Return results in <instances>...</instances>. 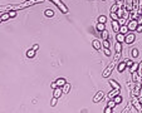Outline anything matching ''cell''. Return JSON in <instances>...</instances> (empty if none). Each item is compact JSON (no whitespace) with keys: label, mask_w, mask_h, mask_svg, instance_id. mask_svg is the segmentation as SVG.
Returning a JSON list of instances; mask_svg holds the SVG:
<instances>
[{"label":"cell","mask_w":142,"mask_h":113,"mask_svg":"<svg viewBox=\"0 0 142 113\" xmlns=\"http://www.w3.org/2000/svg\"><path fill=\"white\" fill-rule=\"evenodd\" d=\"M50 87H52V89H55V88H58V84H57V82H53L52 84H50Z\"/></svg>","instance_id":"cell-42"},{"label":"cell","mask_w":142,"mask_h":113,"mask_svg":"<svg viewBox=\"0 0 142 113\" xmlns=\"http://www.w3.org/2000/svg\"><path fill=\"white\" fill-rule=\"evenodd\" d=\"M49 1H52V3H54V4H55L58 8H59V10L62 13H64V14H67L69 10H68V8L67 6H65V4L63 1H60V0H49Z\"/></svg>","instance_id":"cell-4"},{"label":"cell","mask_w":142,"mask_h":113,"mask_svg":"<svg viewBox=\"0 0 142 113\" xmlns=\"http://www.w3.org/2000/svg\"><path fill=\"white\" fill-rule=\"evenodd\" d=\"M62 94H63V89L60 88V87H58V88L55 89H53V97H55V98H59Z\"/></svg>","instance_id":"cell-10"},{"label":"cell","mask_w":142,"mask_h":113,"mask_svg":"<svg viewBox=\"0 0 142 113\" xmlns=\"http://www.w3.org/2000/svg\"><path fill=\"white\" fill-rule=\"evenodd\" d=\"M138 75H140V74H138L137 72H133L132 73V81L133 82H138V81H140V79H138Z\"/></svg>","instance_id":"cell-28"},{"label":"cell","mask_w":142,"mask_h":113,"mask_svg":"<svg viewBox=\"0 0 142 113\" xmlns=\"http://www.w3.org/2000/svg\"><path fill=\"white\" fill-rule=\"evenodd\" d=\"M119 58H121V52H116V54H114V57H113V62H117L119 60Z\"/></svg>","instance_id":"cell-29"},{"label":"cell","mask_w":142,"mask_h":113,"mask_svg":"<svg viewBox=\"0 0 142 113\" xmlns=\"http://www.w3.org/2000/svg\"><path fill=\"white\" fill-rule=\"evenodd\" d=\"M127 31H128V27L127 25H121V29H119V33H122V34H127Z\"/></svg>","instance_id":"cell-23"},{"label":"cell","mask_w":142,"mask_h":113,"mask_svg":"<svg viewBox=\"0 0 142 113\" xmlns=\"http://www.w3.org/2000/svg\"><path fill=\"white\" fill-rule=\"evenodd\" d=\"M114 49H116V52H121L122 50V44L121 43H116V45H114Z\"/></svg>","instance_id":"cell-31"},{"label":"cell","mask_w":142,"mask_h":113,"mask_svg":"<svg viewBox=\"0 0 142 113\" xmlns=\"http://www.w3.org/2000/svg\"><path fill=\"white\" fill-rule=\"evenodd\" d=\"M55 82H57L58 87H60V88H63V87H64V84H65V83H67V81H65L64 78H59V79H57Z\"/></svg>","instance_id":"cell-16"},{"label":"cell","mask_w":142,"mask_h":113,"mask_svg":"<svg viewBox=\"0 0 142 113\" xmlns=\"http://www.w3.org/2000/svg\"><path fill=\"white\" fill-rule=\"evenodd\" d=\"M131 105H132V103H131V104H128V105H127V107H126L125 109H123V111H122L121 113H128V111H130V108H131Z\"/></svg>","instance_id":"cell-39"},{"label":"cell","mask_w":142,"mask_h":113,"mask_svg":"<svg viewBox=\"0 0 142 113\" xmlns=\"http://www.w3.org/2000/svg\"><path fill=\"white\" fill-rule=\"evenodd\" d=\"M118 23H119V25H127V19H125V18H119Z\"/></svg>","instance_id":"cell-32"},{"label":"cell","mask_w":142,"mask_h":113,"mask_svg":"<svg viewBox=\"0 0 142 113\" xmlns=\"http://www.w3.org/2000/svg\"><path fill=\"white\" fill-rule=\"evenodd\" d=\"M142 79H140L138 82H136V84H134V88H133V90L131 92V96H136V97H138L140 96V90L142 89Z\"/></svg>","instance_id":"cell-5"},{"label":"cell","mask_w":142,"mask_h":113,"mask_svg":"<svg viewBox=\"0 0 142 113\" xmlns=\"http://www.w3.org/2000/svg\"><path fill=\"white\" fill-rule=\"evenodd\" d=\"M57 101H58V98L53 97V98H52V101H50V105H52V107H54V105L57 104Z\"/></svg>","instance_id":"cell-37"},{"label":"cell","mask_w":142,"mask_h":113,"mask_svg":"<svg viewBox=\"0 0 142 113\" xmlns=\"http://www.w3.org/2000/svg\"><path fill=\"white\" fill-rule=\"evenodd\" d=\"M114 67H116V62H112V63L103 70V73H102V77H103V78H108L112 74V72H113Z\"/></svg>","instance_id":"cell-2"},{"label":"cell","mask_w":142,"mask_h":113,"mask_svg":"<svg viewBox=\"0 0 142 113\" xmlns=\"http://www.w3.org/2000/svg\"><path fill=\"white\" fill-rule=\"evenodd\" d=\"M33 49H34V50H38V49H39V45H38V44L33 45Z\"/></svg>","instance_id":"cell-44"},{"label":"cell","mask_w":142,"mask_h":113,"mask_svg":"<svg viewBox=\"0 0 142 113\" xmlns=\"http://www.w3.org/2000/svg\"><path fill=\"white\" fill-rule=\"evenodd\" d=\"M92 45L96 50H101V48H102V43L99 40H97V39H93L92 40Z\"/></svg>","instance_id":"cell-11"},{"label":"cell","mask_w":142,"mask_h":113,"mask_svg":"<svg viewBox=\"0 0 142 113\" xmlns=\"http://www.w3.org/2000/svg\"><path fill=\"white\" fill-rule=\"evenodd\" d=\"M104 98V92L103 90H98V92L96 93V96L93 97V102L94 103H98L99 101H102Z\"/></svg>","instance_id":"cell-7"},{"label":"cell","mask_w":142,"mask_h":113,"mask_svg":"<svg viewBox=\"0 0 142 113\" xmlns=\"http://www.w3.org/2000/svg\"><path fill=\"white\" fill-rule=\"evenodd\" d=\"M138 25H140L138 20H130L128 23H127V27H128V30L130 31H136Z\"/></svg>","instance_id":"cell-6"},{"label":"cell","mask_w":142,"mask_h":113,"mask_svg":"<svg viewBox=\"0 0 142 113\" xmlns=\"http://www.w3.org/2000/svg\"><path fill=\"white\" fill-rule=\"evenodd\" d=\"M111 19L112 20H118L119 16L117 15V13H111Z\"/></svg>","instance_id":"cell-34"},{"label":"cell","mask_w":142,"mask_h":113,"mask_svg":"<svg viewBox=\"0 0 142 113\" xmlns=\"http://www.w3.org/2000/svg\"><path fill=\"white\" fill-rule=\"evenodd\" d=\"M96 29H97L98 31H103V30H106V24L98 23V24L96 25Z\"/></svg>","instance_id":"cell-18"},{"label":"cell","mask_w":142,"mask_h":113,"mask_svg":"<svg viewBox=\"0 0 142 113\" xmlns=\"http://www.w3.org/2000/svg\"><path fill=\"white\" fill-rule=\"evenodd\" d=\"M113 101H114V102H116V103H117V104H121L123 99H122V97H121V96H119V94H118V96H116V97L113 98Z\"/></svg>","instance_id":"cell-26"},{"label":"cell","mask_w":142,"mask_h":113,"mask_svg":"<svg viewBox=\"0 0 142 113\" xmlns=\"http://www.w3.org/2000/svg\"><path fill=\"white\" fill-rule=\"evenodd\" d=\"M103 52H104V54H106L107 57H110V55H111V50H110V48H104V49H103Z\"/></svg>","instance_id":"cell-38"},{"label":"cell","mask_w":142,"mask_h":113,"mask_svg":"<svg viewBox=\"0 0 142 113\" xmlns=\"http://www.w3.org/2000/svg\"><path fill=\"white\" fill-rule=\"evenodd\" d=\"M62 89H63V93H64V94H67L69 90H71V84H69V83H65L64 87H63Z\"/></svg>","instance_id":"cell-21"},{"label":"cell","mask_w":142,"mask_h":113,"mask_svg":"<svg viewBox=\"0 0 142 113\" xmlns=\"http://www.w3.org/2000/svg\"><path fill=\"white\" fill-rule=\"evenodd\" d=\"M45 0H28V1H24L21 4H15V5H4L0 8V12L1 13H5L8 10H20V9H27L32 5H35V4H39V3H44Z\"/></svg>","instance_id":"cell-1"},{"label":"cell","mask_w":142,"mask_h":113,"mask_svg":"<svg viewBox=\"0 0 142 113\" xmlns=\"http://www.w3.org/2000/svg\"><path fill=\"white\" fill-rule=\"evenodd\" d=\"M125 38H126V35L122 34V33H117V35H116V40H117L118 43H122L123 40H125Z\"/></svg>","instance_id":"cell-15"},{"label":"cell","mask_w":142,"mask_h":113,"mask_svg":"<svg viewBox=\"0 0 142 113\" xmlns=\"http://www.w3.org/2000/svg\"><path fill=\"white\" fill-rule=\"evenodd\" d=\"M136 31H138V33H142V24H140V25L137 27V30H136Z\"/></svg>","instance_id":"cell-43"},{"label":"cell","mask_w":142,"mask_h":113,"mask_svg":"<svg viewBox=\"0 0 142 113\" xmlns=\"http://www.w3.org/2000/svg\"><path fill=\"white\" fill-rule=\"evenodd\" d=\"M102 44H103L104 48H110V42H108V40H103V43H102Z\"/></svg>","instance_id":"cell-40"},{"label":"cell","mask_w":142,"mask_h":113,"mask_svg":"<svg viewBox=\"0 0 142 113\" xmlns=\"http://www.w3.org/2000/svg\"><path fill=\"white\" fill-rule=\"evenodd\" d=\"M126 67H127V64H126V62L123 60V62H121V63L117 65V70H118L119 73H122V72L126 69Z\"/></svg>","instance_id":"cell-13"},{"label":"cell","mask_w":142,"mask_h":113,"mask_svg":"<svg viewBox=\"0 0 142 113\" xmlns=\"http://www.w3.org/2000/svg\"><path fill=\"white\" fill-rule=\"evenodd\" d=\"M9 14H10V18H14V16L16 15V12H15V10H10Z\"/></svg>","instance_id":"cell-41"},{"label":"cell","mask_w":142,"mask_h":113,"mask_svg":"<svg viewBox=\"0 0 142 113\" xmlns=\"http://www.w3.org/2000/svg\"><path fill=\"white\" fill-rule=\"evenodd\" d=\"M101 35H102V39H103V40H108V31L107 30L101 31Z\"/></svg>","instance_id":"cell-25"},{"label":"cell","mask_w":142,"mask_h":113,"mask_svg":"<svg viewBox=\"0 0 142 113\" xmlns=\"http://www.w3.org/2000/svg\"><path fill=\"white\" fill-rule=\"evenodd\" d=\"M108 82H110V84H111V87L113 89H121V86H119L118 83L114 81V79H111V81H108Z\"/></svg>","instance_id":"cell-14"},{"label":"cell","mask_w":142,"mask_h":113,"mask_svg":"<svg viewBox=\"0 0 142 113\" xmlns=\"http://www.w3.org/2000/svg\"><path fill=\"white\" fill-rule=\"evenodd\" d=\"M138 67H140V63H136V62H134V63H133V65H132V67L130 68L131 73H133V72H137V70H138Z\"/></svg>","instance_id":"cell-19"},{"label":"cell","mask_w":142,"mask_h":113,"mask_svg":"<svg viewBox=\"0 0 142 113\" xmlns=\"http://www.w3.org/2000/svg\"><path fill=\"white\" fill-rule=\"evenodd\" d=\"M9 18H10V14H9V13H1V16H0V20H1V23H3V21H6V20H9Z\"/></svg>","instance_id":"cell-17"},{"label":"cell","mask_w":142,"mask_h":113,"mask_svg":"<svg viewBox=\"0 0 142 113\" xmlns=\"http://www.w3.org/2000/svg\"><path fill=\"white\" fill-rule=\"evenodd\" d=\"M44 14H45V15L47 16H54V10H52V9H47L45 10V12H44Z\"/></svg>","instance_id":"cell-24"},{"label":"cell","mask_w":142,"mask_h":113,"mask_svg":"<svg viewBox=\"0 0 142 113\" xmlns=\"http://www.w3.org/2000/svg\"><path fill=\"white\" fill-rule=\"evenodd\" d=\"M119 90H121V89H113L112 92L108 93V98H110V99H113L116 96H118V94H119Z\"/></svg>","instance_id":"cell-12"},{"label":"cell","mask_w":142,"mask_h":113,"mask_svg":"<svg viewBox=\"0 0 142 113\" xmlns=\"http://www.w3.org/2000/svg\"><path fill=\"white\" fill-rule=\"evenodd\" d=\"M125 62H126V64H127V67H132V65H133V63H134V62L133 60H131V59H125Z\"/></svg>","instance_id":"cell-35"},{"label":"cell","mask_w":142,"mask_h":113,"mask_svg":"<svg viewBox=\"0 0 142 113\" xmlns=\"http://www.w3.org/2000/svg\"><path fill=\"white\" fill-rule=\"evenodd\" d=\"M131 103H132L133 108H136V111H137L138 113H142V104L140 103V99H138L136 96L132 97V99H131Z\"/></svg>","instance_id":"cell-3"},{"label":"cell","mask_w":142,"mask_h":113,"mask_svg":"<svg viewBox=\"0 0 142 113\" xmlns=\"http://www.w3.org/2000/svg\"><path fill=\"white\" fill-rule=\"evenodd\" d=\"M35 52H37V50H34L33 48H32V49H29L28 52H27V57H28V58H33V57L35 55Z\"/></svg>","instance_id":"cell-22"},{"label":"cell","mask_w":142,"mask_h":113,"mask_svg":"<svg viewBox=\"0 0 142 113\" xmlns=\"http://www.w3.org/2000/svg\"><path fill=\"white\" fill-rule=\"evenodd\" d=\"M106 21H107V18H106L104 15H101L99 18H98V23H102V24H106Z\"/></svg>","instance_id":"cell-30"},{"label":"cell","mask_w":142,"mask_h":113,"mask_svg":"<svg viewBox=\"0 0 142 113\" xmlns=\"http://www.w3.org/2000/svg\"><path fill=\"white\" fill-rule=\"evenodd\" d=\"M103 112L104 113H113V108H111V107H108V105H107V107L104 108Z\"/></svg>","instance_id":"cell-36"},{"label":"cell","mask_w":142,"mask_h":113,"mask_svg":"<svg viewBox=\"0 0 142 113\" xmlns=\"http://www.w3.org/2000/svg\"><path fill=\"white\" fill-rule=\"evenodd\" d=\"M118 9H119V5L117 4V3H114V4L111 6V13H117Z\"/></svg>","instance_id":"cell-20"},{"label":"cell","mask_w":142,"mask_h":113,"mask_svg":"<svg viewBox=\"0 0 142 113\" xmlns=\"http://www.w3.org/2000/svg\"><path fill=\"white\" fill-rule=\"evenodd\" d=\"M131 55H132L133 58H137L138 57V49H136V48L131 49Z\"/></svg>","instance_id":"cell-27"},{"label":"cell","mask_w":142,"mask_h":113,"mask_svg":"<svg viewBox=\"0 0 142 113\" xmlns=\"http://www.w3.org/2000/svg\"><path fill=\"white\" fill-rule=\"evenodd\" d=\"M112 29H113V31H114V33H119L121 25H119L118 20H112Z\"/></svg>","instance_id":"cell-9"},{"label":"cell","mask_w":142,"mask_h":113,"mask_svg":"<svg viewBox=\"0 0 142 113\" xmlns=\"http://www.w3.org/2000/svg\"><path fill=\"white\" fill-rule=\"evenodd\" d=\"M136 40V35L133 33H130V34H126V38H125V42L127 44H132V43Z\"/></svg>","instance_id":"cell-8"},{"label":"cell","mask_w":142,"mask_h":113,"mask_svg":"<svg viewBox=\"0 0 142 113\" xmlns=\"http://www.w3.org/2000/svg\"><path fill=\"white\" fill-rule=\"evenodd\" d=\"M107 105H108V107H111V108H114L116 105H117V103H116L113 99H111L110 102H108V104H107Z\"/></svg>","instance_id":"cell-33"},{"label":"cell","mask_w":142,"mask_h":113,"mask_svg":"<svg viewBox=\"0 0 142 113\" xmlns=\"http://www.w3.org/2000/svg\"><path fill=\"white\" fill-rule=\"evenodd\" d=\"M24 1H28V0H24Z\"/></svg>","instance_id":"cell-45"}]
</instances>
